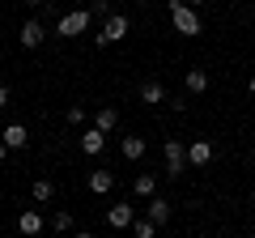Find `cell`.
<instances>
[{"label":"cell","mask_w":255,"mask_h":238,"mask_svg":"<svg viewBox=\"0 0 255 238\" xmlns=\"http://www.w3.org/2000/svg\"><path fill=\"white\" fill-rule=\"evenodd\" d=\"M170 26L179 30L183 38H196L204 30V21H200V9L191 4V0H170Z\"/></svg>","instance_id":"1"},{"label":"cell","mask_w":255,"mask_h":238,"mask_svg":"<svg viewBox=\"0 0 255 238\" xmlns=\"http://www.w3.org/2000/svg\"><path fill=\"white\" fill-rule=\"evenodd\" d=\"M128 26H132V21H128L124 13H107V17H102V30H98V38H94V43H98V47H115V43H124V38H128Z\"/></svg>","instance_id":"2"},{"label":"cell","mask_w":255,"mask_h":238,"mask_svg":"<svg viewBox=\"0 0 255 238\" xmlns=\"http://www.w3.org/2000/svg\"><path fill=\"white\" fill-rule=\"evenodd\" d=\"M162 157H166V174H170V179H179V174H187V145H183V140H166L162 145Z\"/></svg>","instance_id":"3"},{"label":"cell","mask_w":255,"mask_h":238,"mask_svg":"<svg viewBox=\"0 0 255 238\" xmlns=\"http://www.w3.org/2000/svg\"><path fill=\"white\" fill-rule=\"evenodd\" d=\"M90 17H94L90 9H73V13H64V17H60L55 30H60V38H81L85 30H90Z\"/></svg>","instance_id":"4"},{"label":"cell","mask_w":255,"mask_h":238,"mask_svg":"<svg viewBox=\"0 0 255 238\" xmlns=\"http://www.w3.org/2000/svg\"><path fill=\"white\" fill-rule=\"evenodd\" d=\"M132 221H136V209H132V204L119 200V204H111V209H107V226L111 230H132Z\"/></svg>","instance_id":"5"},{"label":"cell","mask_w":255,"mask_h":238,"mask_svg":"<svg viewBox=\"0 0 255 238\" xmlns=\"http://www.w3.org/2000/svg\"><path fill=\"white\" fill-rule=\"evenodd\" d=\"M43 38H47V34H43V21H38V17H30L26 26H21V34H17V43L26 47V51H34V47H43Z\"/></svg>","instance_id":"6"},{"label":"cell","mask_w":255,"mask_h":238,"mask_svg":"<svg viewBox=\"0 0 255 238\" xmlns=\"http://www.w3.org/2000/svg\"><path fill=\"white\" fill-rule=\"evenodd\" d=\"M140 102H145V107H162V102H166V85L157 81V77L140 81Z\"/></svg>","instance_id":"7"},{"label":"cell","mask_w":255,"mask_h":238,"mask_svg":"<svg viewBox=\"0 0 255 238\" xmlns=\"http://www.w3.org/2000/svg\"><path fill=\"white\" fill-rule=\"evenodd\" d=\"M102 145H107V132H102L98 123H90V128L81 132V153L94 157V153H102Z\"/></svg>","instance_id":"8"},{"label":"cell","mask_w":255,"mask_h":238,"mask_svg":"<svg viewBox=\"0 0 255 238\" xmlns=\"http://www.w3.org/2000/svg\"><path fill=\"white\" fill-rule=\"evenodd\" d=\"M170 200H166V196H149V200H145V217H153L157 221V226H166V221H170Z\"/></svg>","instance_id":"9"},{"label":"cell","mask_w":255,"mask_h":238,"mask_svg":"<svg viewBox=\"0 0 255 238\" xmlns=\"http://www.w3.org/2000/svg\"><path fill=\"white\" fill-rule=\"evenodd\" d=\"M213 153H217L213 140H191V145H187V162H191V166H209Z\"/></svg>","instance_id":"10"},{"label":"cell","mask_w":255,"mask_h":238,"mask_svg":"<svg viewBox=\"0 0 255 238\" xmlns=\"http://www.w3.org/2000/svg\"><path fill=\"white\" fill-rule=\"evenodd\" d=\"M183 85H187V94H204L209 90V73L204 68H187L183 73Z\"/></svg>","instance_id":"11"},{"label":"cell","mask_w":255,"mask_h":238,"mask_svg":"<svg viewBox=\"0 0 255 238\" xmlns=\"http://www.w3.org/2000/svg\"><path fill=\"white\" fill-rule=\"evenodd\" d=\"M132 192L140 196V200H149V196H157V174H136V179H132Z\"/></svg>","instance_id":"12"},{"label":"cell","mask_w":255,"mask_h":238,"mask_svg":"<svg viewBox=\"0 0 255 238\" xmlns=\"http://www.w3.org/2000/svg\"><path fill=\"white\" fill-rule=\"evenodd\" d=\"M17 230H21V234H43V213H38V209H26V213L17 217Z\"/></svg>","instance_id":"13"},{"label":"cell","mask_w":255,"mask_h":238,"mask_svg":"<svg viewBox=\"0 0 255 238\" xmlns=\"http://www.w3.org/2000/svg\"><path fill=\"white\" fill-rule=\"evenodd\" d=\"M111 187H115V174H111V170H94L90 174V192L94 196H107Z\"/></svg>","instance_id":"14"},{"label":"cell","mask_w":255,"mask_h":238,"mask_svg":"<svg viewBox=\"0 0 255 238\" xmlns=\"http://www.w3.org/2000/svg\"><path fill=\"white\" fill-rule=\"evenodd\" d=\"M4 145H9V149H26L30 145V132L21 128V123H9V128H4Z\"/></svg>","instance_id":"15"},{"label":"cell","mask_w":255,"mask_h":238,"mask_svg":"<svg viewBox=\"0 0 255 238\" xmlns=\"http://www.w3.org/2000/svg\"><path fill=\"white\" fill-rule=\"evenodd\" d=\"M119 149H124L128 162H140V157H145V140H140V136H124V140H119Z\"/></svg>","instance_id":"16"},{"label":"cell","mask_w":255,"mask_h":238,"mask_svg":"<svg viewBox=\"0 0 255 238\" xmlns=\"http://www.w3.org/2000/svg\"><path fill=\"white\" fill-rule=\"evenodd\" d=\"M94 123H98V128H102V132L111 136V132H115V123H119V111H115V107H98V115H94Z\"/></svg>","instance_id":"17"},{"label":"cell","mask_w":255,"mask_h":238,"mask_svg":"<svg viewBox=\"0 0 255 238\" xmlns=\"http://www.w3.org/2000/svg\"><path fill=\"white\" fill-rule=\"evenodd\" d=\"M30 196H34L38 204H51V200H55V183H51V179H34V187H30Z\"/></svg>","instance_id":"18"},{"label":"cell","mask_w":255,"mask_h":238,"mask_svg":"<svg viewBox=\"0 0 255 238\" xmlns=\"http://www.w3.org/2000/svg\"><path fill=\"white\" fill-rule=\"evenodd\" d=\"M132 234H136V238H153L157 234V221L153 217H136V221H132Z\"/></svg>","instance_id":"19"},{"label":"cell","mask_w":255,"mask_h":238,"mask_svg":"<svg viewBox=\"0 0 255 238\" xmlns=\"http://www.w3.org/2000/svg\"><path fill=\"white\" fill-rule=\"evenodd\" d=\"M85 107H68V123H73V128H85Z\"/></svg>","instance_id":"20"},{"label":"cell","mask_w":255,"mask_h":238,"mask_svg":"<svg viewBox=\"0 0 255 238\" xmlns=\"http://www.w3.org/2000/svg\"><path fill=\"white\" fill-rule=\"evenodd\" d=\"M51 230H73V213H55V217H51Z\"/></svg>","instance_id":"21"},{"label":"cell","mask_w":255,"mask_h":238,"mask_svg":"<svg viewBox=\"0 0 255 238\" xmlns=\"http://www.w3.org/2000/svg\"><path fill=\"white\" fill-rule=\"evenodd\" d=\"M0 107H9V85L0 81Z\"/></svg>","instance_id":"22"},{"label":"cell","mask_w":255,"mask_h":238,"mask_svg":"<svg viewBox=\"0 0 255 238\" xmlns=\"http://www.w3.org/2000/svg\"><path fill=\"white\" fill-rule=\"evenodd\" d=\"M247 94H251V98H255V73L247 77Z\"/></svg>","instance_id":"23"},{"label":"cell","mask_w":255,"mask_h":238,"mask_svg":"<svg viewBox=\"0 0 255 238\" xmlns=\"http://www.w3.org/2000/svg\"><path fill=\"white\" fill-rule=\"evenodd\" d=\"M4 157H9V145H4V136H0V162H4Z\"/></svg>","instance_id":"24"},{"label":"cell","mask_w":255,"mask_h":238,"mask_svg":"<svg viewBox=\"0 0 255 238\" xmlns=\"http://www.w3.org/2000/svg\"><path fill=\"white\" fill-rule=\"evenodd\" d=\"M21 4H30V9H38V4H47V0H21Z\"/></svg>","instance_id":"25"},{"label":"cell","mask_w":255,"mask_h":238,"mask_svg":"<svg viewBox=\"0 0 255 238\" xmlns=\"http://www.w3.org/2000/svg\"><path fill=\"white\" fill-rule=\"evenodd\" d=\"M191 4H196V9H200V4H209V0H191Z\"/></svg>","instance_id":"26"},{"label":"cell","mask_w":255,"mask_h":238,"mask_svg":"<svg viewBox=\"0 0 255 238\" xmlns=\"http://www.w3.org/2000/svg\"><path fill=\"white\" fill-rule=\"evenodd\" d=\"M251 234H255V230H251Z\"/></svg>","instance_id":"27"}]
</instances>
